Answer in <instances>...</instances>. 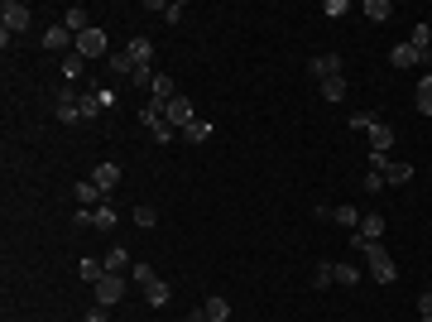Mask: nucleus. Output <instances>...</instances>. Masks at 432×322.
Here are the masks:
<instances>
[{"mask_svg": "<svg viewBox=\"0 0 432 322\" xmlns=\"http://www.w3.org/2000/svg\"><path fill=\"white\" fill-rule=\"evenodd\" d=\"M63 24H68L72 34H87V29H92V24H87V10H82V5H72V10L63 15Z\"/></svg>", "mask_w": 432, "mask_h": 322, "instance_id": "nucleus-24", "label": "nucleus"}, {"mask_svg": "<svg viewBox=\"0 0 432 322\" xmlns=\"http://www.w3.org/2000/svg\"><path fill=\"white\" fill-rule=\"evenodd\" d=\"M135 68H139V63H135L130 53H110V73H115V77H125V82H130V73H135Z\"/></svg>", "mask_w": 432, "mask_h": 322, "instance_id": "nucleus-25", "label": "nucleus"}, {"mask_svg": "<svg viewBox=\"0 0 432 322\" xmlns=\"http://www.w3.org/2000/svg\"><path fill=\"white\" fill-rule=\"evenodd\" d=\"M413 102H418V111H423V115H432V73L418 82V97H413Z\"/></svg>", "mask_w": 432, "mask_h": 322, "instance_id": "nucleus-29", "label": "nucleus"}, {"mask_svg": "<svg viewBox=\"0 0 432 322\" xmlns=\"http://www.w3.org/2000/svg\"><path fill=\"white\" fill-rule=\"evenodd\" d=\"M313 284H317V289H331V284H336V265H317V269H313Z\"/></svg>", "mask_w": 432, "mask_h": 322, "instance_id": "nucleus-33", "label": "nucleus"}, {"mask_svg": "<svg viewBox=\"0 0 432 322\" xmlns=\"http://www.w3.org/2000/svg\"><path fill=\"white\" fill-rule=\"evenodd\" d=\"M149 135H154V140H159V144H168V140H173V135H178V130H173V125H168V120H159V125H154V130H149Z\"/></svg>", "mask_w": 432, "mask_h": 322, "instance_id": "nucleus-38", "label": "nucleus"}, {"mask_svg": "<svg viewBox=\"0 0 432 322\" xmlns=\"http://www.w3.org/2000/svg\"><path fill=\"white\" fill-rule=\"evenodd\" d=\"M308 73H313L317 82H326V77H341V53H317V58L308 63Z\"/></svg>", "mask_w": 432, "mask_h": 322, "instance_id": "nucleus-7", "label": "nucleus"}, {"mask_svg": "<svg viewBox=\"0 0 432 322\" xmlns=\"http://www.w3.org/2000/svg\"><path fill=\"white\" fill-rule=\"evenodd\" d=\"M106 274H125V250H106Z\"/></svg>", "mask_w": 432, "mask_h": 322, "instance_id": "nucleus-35", "label": "nucleus"}, {"mask_svg": "<svg viewBox=\"0 0 432 322\" xmlns=\"http://www.w3.org/2000/svg\"><path fill=\"white\" fill-rule=\"evenodd\" d=\"M77 202H82V207H101V202H106V193H101L92 178H82V183H77Z\"/></svg>", "mask_w": 432, "mask_h": 322, "instance_id": "nucleus-16", "label": "nucleus"}, {"mask_svg": "<svg viewBox=\"0 0 432 322\" xmlns=\"http://www.w3.org/2000/svg\"><path fill=\"white\" fill-rule=\"evenodd\" d=\"M135 226H144V231H149V226H159V207H149V202H144V207H135Z\"/></svg>", "mask_w": 432, "mask_h": 322, "instance_id": "nucleus-32", "label": "nucleus"}, {"mask_svg": "<svg viewBox=\"0 0 432 322\" xmlns=\"http://www.w3.org/2000/svg\"><path fill=\"white\" fill-rule=\"evenodd\" d=\"M77 274H82L87 284H101V279H106V260H92V255H87V260L77 265Z\"/></svg>", "mask_w": 432, "mask_h": 322, "instance_id": "nucleus-21", "label": "nucleus"}, {"mask_svg": "<svg viewBox=\"0 0 432 322\" xmlns=\"http://www.w3.org/2000/svg\"><path fill=\"white\" fill-rule=\"evenodd\" d=\"M351 245L365 250V260H370V279H375V284H394V279H399V265L389 260V250H384L380 240H360V236H355Z\"/></svg>", "mask_w": 432, "mask_h": 322, "instance_id": "nucleus-1", "label": "nucleus"}, {"mask_svg": "<svg viewBox=\"0 0 432 322\" xmlns=\"http://www.w3.org/2000/svg\"><path fill=\"white\" fill-rule=\"evenodd\" d=\"M360 207H331V221H336V226H346V231H360Z\"/></svg>", "mask_w": 432, "mask_h": 322, "instance_id": "nucleus-23", "label": "nucleus"}, {"mask_svg": "<svg viewBox=\"0 0 432 322\" xmlns=\"http://www.w3.org/2000/svg\"><path fill=\"white\" fill-rule=\"evenodd\" d=\"M409 44H413L418 53H428L432 48V24H413V39H409Z\"/></svg>", "mask_w": 432, "mask_h": 322, "instance_id": "nucleus-30", "label": "nucleus"}, {"mask_svg": "<svg viewBox=\"0 0 432 322\" xmlns=\"http://www.w3.org/2000/svg\"><path fill=\"white\" fill-rule=\"evenodd\" d=\"M125 53H130V58H135V63H139V68H149V58H154V44H149V39H144V34H135V39H130V44H125Z\"/></svg>", "mask_w": 432, "mask_h": 322, "instance_id": "nucleus-10", "label": "nucleus"}, {"mask_svg": "<svg viewBox=\"0 0 432 322\" xmlns=\"http://www.w3.org/2000/svg\"><path fill=\"white\" fill-rule=\"evenodd\" d=\"M183 322H193V318H183Z\"/></svg>", "mask_w": 432, "mask_h": 322, "instance_id": "nucleus-45", "label": "nucleus"}, {"mask_svg": "<svg viewBox=\"0 0 432 322\" xmlns=\"http://www.w3.org/2000/svg\"><path fill=\"white\" fill-rule=\"evenodd\" d=\"M72 53H82L87 63H92V58H101V53H106V29H97V24H92L87 34H77V48H72Z\"/></svg>", "mask_w": 432, "mask_h": 322, "instance_id": "nucleus-3", "label": "nucleus"}, {"mask_svg": "<svg viewBox=\"0 0 432 322\" xmlns=\"http://www.w3.org/2000/svg\"><path fill=\"white\" fill-rule=\"evenodd\" d=\"M389 144H394V125L380 120V125L370 130V154H389Z\"/></svg>", "mask_w": 432, "mask_h": 322, "instance_id": "nucleus-9", "label": "nucleus"}, {"mask_svg": "<svg viewBox=\"0 0 432 322\" xmlns=\"http://www.w3.org/2000/svg\"><path fill=\"white\" fill-rule=\"evenodd\" d=\"M423 322H432V318H423Z\"/></svg>", "mask_w": 432, "mask_h": 322, "instance_id": "nucleus-46", "label": "nucleus"}, {"mask_svg": "<svg viewBox=\"0 0 432 322\" xmlns=\"http://www.w3.org/2000/svg\"><path fill=\"white\" fill-rule=\"evenodd\" d=\"M139 120H144V125H149V130H154V125H159V120H164V115H159V111H154V106H139Z\"/></svg>", "mask_w": 432, "mask_h": 322, "instance_id": "nucleus-41", "label": "nucleus"}, {"mask_svg": "<svg viewBox=\"0 0 432 322\" xmlns=\"http://www.w3.org/2000/svg\"><path fill=\"white\" fill-rule=\"evenodd\" d=\"M130 279H135V284H144V289H149V284H154V279H159V274H154V269H149V265H144V260H139V265H130Z\"/></svg>", "mask_w": 432, "mask_h": 322, "instance_id": "nucleus-34", "label": "nucleus"}, {"mask_svg": "<svg viewBox=\"0 0 432 322\" xmlns=\"http://www.w3.org/2000/svg\"><path fill=\"white\" fill-rule=\"evenodd\" d=\"M92 289H97V303H101V308H115V303L125 299V274H106V279L92 284Z\"/></svg>", "mask_w": 432, "mask_h": 322, "instance_id": "nucleus-4", "label": "nucleus"}, {"mask_svg": "<svg viewBox=\"0 0 432 322\" xmlns=\"http://www.w3.org/2000/svg\"><path fill=\"white\" fill-rule=\"evenodd\" d=\"M418 313H423V318H432V289H428V294H418Z\"/></svg>", "mask_w": 432, "mask_h": 322, "instance_id": "nucleus-42", "label": "nucleus"}, {"mask_svg": "<svg viewBox=\"0 0 432 322\" xmlns=\"http://www.w3.org/2000/svg\"><path fill=\"white\" fill-rule=\"evenodd\" d=\"M82 68H87V58H82V53H68V58H63V77H68V82H77V77H82Z\"/></svg>", "mask_w": 432, "mask_h": 322, "instance_id": "nucleus-27", "label": "nucleus"}, {"mask_svg": "<svg viewBox=\"0 0 432 322\" xmlns=\"http://www.w3.org/2000/svg\"><path fill=\"white\" fill-rule=\"evenodd\" d=\"M336 284H360V269L341 260V265H336Z\"/></svg>", "mask_w": 432, "mask_h": 322, "instance_id": "nucleus-37", "label": "nucleus"}, {"mask_svg": "<svg viewBox=\"0 0 432 322\" xmlns=\"http://www.w3.org/2000/svg\"><path fill=\"white\" fill-rule=\"evenodd\" d=\"M380 120H384L380 111H355V115H351V130H375Z\"/></svg>", "mask_w": 432, "mask_h": 322, "instance_id": "nucleus-28", "label": "nucleus"}, {"mask_svg": "<svg viewBox=\"0 0 432 322\" xmlns=\"http://www.w3.org/2000/svg\"><path fill=\"white\" fill-rule=\"evenodd\" d=\"M92 183H97L101 193H110V188L120 183V169H115V164H97V169H92Z\"/></svg>", "mask_w": 432, "mask_h": 322, "instance_id": "nucleus-13", "label": "nucleus"}, {"mask_svg": "<svg viewBox=\"0 0 432 322\" xmlns=\"http://www.w3.org/2000/svg\"><path fill=\"white\" fill-rule=\"evenodd\" d=\"M164 120H168L173 130H183V125H193V120H197V115H193V102H188V97H173V102L164 106Z\"/></svg>", "mask_w": 432, "mask_h": 322, "instance_id": "nucleus-5", "label": "nucleus"}, {"mask_svg": "<svg viewBox=\"0 0 432 322\" xmlns=\"http://www.w3.org/2000/svg\"><path fill=\"white\" fill-rule=\"evenodd\" d=\"M322 97H326V102H341V97H346V77H326Z\"/></svg>", "mask_w": 432, "mask_h": 322, "instance_id": "nucleus-31", "label": "nucleus"}, {"mask_svg": "<svg viewBox=\"0 0 432 322\" xmlns=\"http://www.w3.org/2000/svg\"><path fill=\"white\" fill-rule=\"evenodd\" d=\"M115 221H120V212H115L110 202H101V207H92V226H97V231H115Z\"/></svg>", "mask_w": 432, "mask_h": 322, "instance_id": "nucleus-18", "label": "nucleus"}, {"mask_svg": "<svg viewBox=\"0 0 432 322\" xmlns=\"http://www.w3.org/2000/svg\"><path fill=\"white\" fill-rule=\"evenodd\" d=\"M178 135H183V140H188V144H207V140H212V125H207V120H202V115H197V120H193V125H183V130H178Z\"/></svg>", "mask_w": 432, "mask_h": 322, "instance_id": "nucleus-15", "label": "nucleus"}, {"mask_svg": "<svg viewBox=\"0 0 432 322\" xmlns=\"http://www.w3.org/2000/svg\"><path fill=\"white\" fill-rule=\"evenodd\" d=\"M58 120L63 125H72V120H82V92H58Z\"/></svg>", "mask_w": 432, "mask_h": 322, "instance_id": "nucleus-8", "label": "nucleus"}, {"mask_svg": "<svg viewBox=\"0 0 432 322\" xmlns=\"http://www.w3.org/2000/svg\"><path fill=\"white\" fill-rule=\"evenodd\" d=\"M149 10H154V15H164L168 24H178V19L188 15V5H183V0H168V5H164V0H149Z\"/></svg>", "mask_w": 432, "mask_h": 322, "instance_id": "nucleus-14", "label": "nucleus"}, {"mask_svg": "<svg viewBox=\"0 0 432 322\" xmlns=\"http://www.w3.org/2000/svg\"><path fill=\"white\" fill-rule=\"evenodd\" d=\"M43 48H53V53H63V48H77V34H72L68 24H48V29H43Z\"/></svg>", "mask_w": 432, "mask_h": 322, "instance_id": "nucleus-6", "label": "nucleus"}, {"mask_svg": "<svg viewBox=\"0 0 432 322\" xmlns=\"http://www.w3.org/2000/svg\"><path fill=\"white\" fill-rule=\"evenodd\" d=\"M144 299H149V308H168V299H173V289H168L164 279H154V284L144 289Z\"/></svg>", "mask_w": 432, "mask_h": 322, "instance_id": "nucleus-22", "label": "nucleus"}, {"mask_svg": "<svg viewBox=\"0 0 432 322\" xmlns=\"http://www.w3.org/2000/svg\"><path fill=\"white\" fill-rule=\"evenodd\" d=\"M154 77H159L154 68H135V73H130V87H154Z\"/></svg>", "mask_w": 432, "mask_h": 322, "instance_id": "nucleus-36", "label": "nucleus"}, {"mask_svg": "<svg viewBox=\"0 0 432 322\" xmlns=\"http://www.w3.org/2000/svg\"><path fill=\"white\" fill-rule=\"evenodd\" d=\"M101 97H97V87H87V92H82V120H92V115H101Z\"/></svg>", "mask_w": 432, "mask_h": 322, "instance_id": "nucleus-26", "label": "nucleus"}, {"mask_svg": "<svg viewBox=\"0 0 432 322\" xmlns=\"http://www.w3.org/2000/svg\"><path fill=\"white\" fill-rule=\"evenodd\" d=\"M423 58H428V53H418V48H413V44H399V48H394V53H389V63H394V68H418V63H423Z\"/></svg>", "mask_w": 432, "mask_h": 322, "instance_id": "nucleus-11", "label": "nucleus"}, {"mask_svg": "<svg viewBox=\"0 0 432 322\" xmlns=\"http://www.w3.org/2000/svg\"><path fill=\"white\" fill-rule=\"evenodd\" d=\"M380 188H384V173L370 169V173H365V193H380Z\"/></svg>", "mask_w": 432, "mask_h": 322, "instance_id": "nucleus-40", "label": "nucleus"}, {"mask_svg": "<svg viewBox=\"0 0 432 322\" xmlns=\"http://www.w3.org/2000/svg\"><path fill=\"white\" fill-rule=\"evenodd\" d=\"M346 10H351V5H346V0H326V5H322V15H326V19H341V15H346Z\"/></svg>", "mask_w": 432, "mask_h": 322, "instance_id": "nucleus-39", "label": "nucleus"}, {"mask_svg": "<svg viewBox=\"0 0 432 322\" xmlns=\"http://www.w3.org/2000/svg\"><path fill=\"white\" fill-rule=\"evenodd\" d=\"M355 236H360V240H380V236H384V216H380V212H365Z\"/></svg>", "mask_w": 432, "mask_h": 322, "instance_id": "nucleus-12", "label": "nucleus"}, {"mask_svg": "<svg viewBox=\"0 0 432 322\" xmlns=\"http://www.w3.org/2000/svg\"><path fill=\"white\" fill-rule=\"evenodd\" d=\"M87 322H110V318H106V308H101V303H97V308H92V313H87Z\"/></svg>", "mask_w": 432, "mask_h": 322, "instance_id": "nucleus-43", "label": "nucleus"}, {"mask_svg": "<svg viewBox=\"0 0 432 322\" xmlns=\"http://www.w3.org/2000/svg\"><path fill=\"white\" fill-rule=\"evenodd\" d=\"M409 178H413V164H394V159H389V169H384V183H389V188H404Z\"/></svg>", "mask_w": 432, "mask_h": 322, "instance_id": "nucleus-20", "label": "nucleus"}, {"mask_svg": "<svg viewBox=\"0 0 432 322\" xmlns=\"http://www.w3.org/2000/svg\"><path fill=\"white\" fill-rule=\"evenodd\" d=\"M360 15H365L370 24H384V19L394 15V5H389V0H365V10H360Z\"/></svg>", "mask_w": 432, "mask_h": 322, "instance_id": "nucleus-19", "label": "nucleus"}, {"mask_svg": "<svg viewBox=\"0 0 432 322\" xmlns=\"http://www.w3.org/2000/svg\"><path fill=\"white\" fill-rule=\"evenodd\" d=\"M0 29L5 34H24L29 29V5L24 0H5L0 5Z\"/></svg>", "mask_w": 432, "mask_h": 322, "instance_id": "nucleus-2", "label": "nucleus"}, {"mask_svg": "<svg viewBox=\"0 0 432 322\" xmlns=\"http://www.w3.org/2000/svg\"><path fill=\"white\" fill-rule=\"evenodd\" d=\"M193 322H207V318H202V308H197V313H193Z\"/></svg>", "mask_w": 432, "mask_h": 322, "instance_id": "nucleus-44", "label": "nucleus"}, {"mask_svg": "<svg viewBox=\"0 0 432 322\" xmlns=\"http://www.w3.org/2000/svg\"><path fill=\"white\" fill-rule=\"evenodd\" d=\"M202 318H207V322H226V318H230V303H226L221 294H212V299L202 303Z\"/></svg>", "mask_w": 432, "mask_h": 322, "instance_id": "nucleus-17", "label": "nucleus"}]
</instances>
